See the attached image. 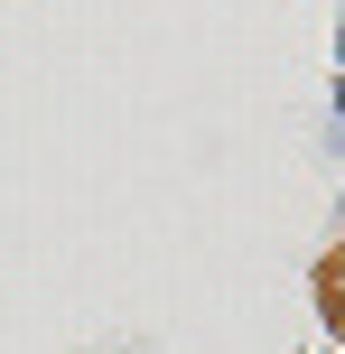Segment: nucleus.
<instances>
[{"instance_id":"nucleus-1","label":"nucleus","mask_w":345,"mask_h":354,"mask_svg":"<svg viewBox=\"0 0 345 354\" xmlns=\"http://www.w3.org/2000/svg\"><path fill=\"white\" fill-rule=\"evenodd\" d=\"M317 308H327V326L345 336V252H336V261H317Z\"/></svg>"}]
</instances>
